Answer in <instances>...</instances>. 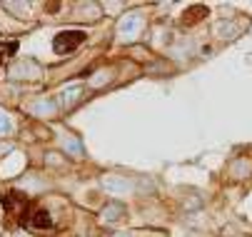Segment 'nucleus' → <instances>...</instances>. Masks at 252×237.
Masks as SVG:
<instances>
[{
	"label": "nucleus",
	"instance_id": "obj_1",
	"mask_svg": "<svg viewBox=\"0 0 252 237\" xmlns=\"http://www.w3.org/2000/svg\"><path fill=\"white\" fill-rule=\"evenodd\" d=\"M140 30H142V15L140 13H127L118 25V35L123 40H135L140 35Z\"/></svg>",
	"mask_w": 252,
	"mask_h": 237
},
{
	"label": "nucleus",
	"instance_id": "obj_2",
	"mask_svg": "<svg viewBox=\"0 0 252 237\" xmlns=\"http://www.w3.org/2000/svg\"><path fill=\"white\" fill-rule=\"evenodd\" d=\"M85 40V35L80 30H70V32H60V35H55V43H53V48H55V53H70V50H75L80 43Z\"/></svg>",
	"mask_w": 252,
	"mask_h": 237
},
{
	"label": "nucleus",
	"instance_id": "obj_3",
	"mask_svg": "<svg viewBox=\"0 0 252 237\" xmlns=\"http://www.w3.org/2000/svg\"><path fill=\"white\" fill-rule=\"evenodd\" d=\"M58 100H60L63 108H73L75 103H80V100H83V85L80 83H73V85L63 88L60 95H58Z\"/></svg>",
	"mask_w": 252,
	"mask_h": 237
},
{
	"label": "nucleus",
	"instance_id": "obj_4",
	"mask_svg": "<svg viewBox=\"0 0 252 237\" xmlns=\"http://www.w3.org/2000/svg\"><path fill=\"white\" fill-rule=\"evenodd\" d=\"M102 187L110 192V195H125V192L132 190V185L125 178H120V175H105L102 178Z\"/></svg>",
	"mask_w": 252,
	"mask_h": 237
},
{
	"label": "nucleus",
	"instance_id": "obj_5",
	"mask_svg": "<svg viewBox=\"0 0 252 237\" xmlns=\"http://www.w3.org/2000/svg\"><path fill=\"white\" fill-rule=\"evenodd\" d=\"M123 215H125V207L120 205V202H110V205H107V207L102 210V222L113 225V222H118Z\"/></svg>",
	"mask_w": 252,
	"mask_h": 237
},
{
	"label": "nucleus",
	"instance_id": "obj_6",
	"mask_svg": "<svg viewBox=\"0 0 252 237\" xmlns=\"http://www.w3.org/2000/svg\"><path fill=\"white\" fill-rule=\"evenodd\" d=\"M32 113L35 115H43V118H50V115H55V103H53V100H48V97H43V100H38V103L32 105Z\"/></svg>",
	"mask_w": 252,
	"mask_h": 237
},
{
	"label": "nucleus",
	"instance_id": "obj_7",
	"mask_svg": "<svg viewBox=\"0 0 252 237\" xmlns=\"http://www.w3.org/2000/svg\"><path fill=\"white\" fill-rule=\"evenodd\" d=\"M15 132V122L10 120V115H5L0 110V138H8V135Z\"/></svg>",
	"mask_w": 252,
	"mask_h": 237
},
{
	"label": "nucleus",
	"instance_id": "obj_8",
	"mask_svg": "<svg viewBox=\"0 0 252 237\" xmlns=\"http://www.w3.org/2000/svg\"><path fill=\"white\" fill-rule=\"evenodd\" d=\"M63 148H65L67 152H73V155H80V152H83V148H80V143H78L75 138H65V140H63Z\"/></svg>",
	"mask_w": 252,
	"mask_h": 237
},
{
	"label": "nucleus",
	"instance_id": "obj_9",
	"mask_svg": "<svg viewBox=\"0 0 252 237\" xmlns=\"http://www.w3.org/2000/svg\"><path fill=\"white\" fill-rule=\"evenodd\" d=\"M3 8H5V10H15V13H20V18H25V15L30 13V5H28V3H5Z\"/></svg>",
	"mask_w": 252,
	"mask_h": 237
},
{
	"label": "nucleus",
	"instance_id": "obj_10",
	"mask_svg": "<svg viewBox=\"0 0 252 237\" xmlns=\"http://www.w3.org/2000/svg\"><path fill=\"white\" fill-rule=\"evenodd\" d=\"M3 150H5V145H0V152H3Z\"/></svg>",
	"mask_w": 252,
	"mask_h": 237
},
{
	"label": "nucleus",
	"instance_id": "obj_11",
	"mask_svg": "<svg viewBox=\"0 0 252 237\" xmlns=\"http://www.w3.org/2000/svg\"><path fill=\"white\" fill-rule=\"evenodd\" d=\"M190 237H200V235H190Z\"/></svg>",
	"mask_w": 252,
	"mask_h": 237
}]
</instances>
